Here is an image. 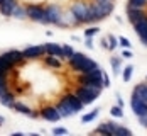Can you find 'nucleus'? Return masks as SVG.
<instances>
[{"label": "nucleus", "mask_w": 147, "mask_h": 136, "mask_svg": "<svg viewBox=\"0 0 147 136\" xmlns=\"http://www.w3.org/2000/svg\"><path fill=\"white\" fill-rule=\"evenodd\" d=\"M68 63H69V66L73 68L74 72H78V73H86L90 70H95V68L100 66L95 60H90L88 56H85L83 53H78V51H74L73 55L68 58Z\"/></svg>", "instance_id": "obj_1"}, {"label": "nucleus", "mask_w": 147, "mask_h": 136, "mask_svg": "<svg viewBox=\"0 0 147 136\" xmlns=\"http://www.w3.org/2000/svg\"><path fill=\"white\" fill-rule=\"evenodd\" d=\"M78 82H80V85H91V87L103 90V70H100V66H98V68L90 70L86 73H81Z\"/></svg>", "instance_id": "obj_2"}, {"label": "nucleus", "mask_w": 147, "mask_h": 136, "mask_svg": "<svg viewBox=\"0 0 147 136\" xmlns=\"http://www.w3.org/2000/svg\"><path fill=\"white\" fill-rule=\"evenodd\" d=\"M100 94H102L100 89L91 87V85H80V87L74 90V95H76L85 106H88V104H91V102H95V100L100 97Z\"/></svg>", "instance_id": "obj_3"}, {"label": "nucleus", "mask_w": 147, "mask_h": 136, "mask_svg": "<svg viewBox=\"0 0 147 136\" xmlns=\"http://www.w3.org/2000/svg\"><path fill=\"white\" fill-rule=\"evenodd\" d=\"M26 10H27V17L34 22H41V24H49L47 22V17H46V9L37 3V2H29L26 5Z\"/></svg>", "instance_id": "obj_4"}, {"label": "nucleus", "mask_w": 147, "mask_h": 136, "mask_svg": "<svg viewBox=\"0 0 147 136\" xmlns=\"http://www.w3.org/2000/svg\"><path fill=\"white\" fill-rule=\"evenodd\" d=\"M69 12L76 19V24H86V15H88V3L83 0H74L69 7Z\"/></svg>", "instance_id": "obj_5"}, {"label": "nucleus", "mask_w": 147, "mask_h": 136, "mask_svg": "<svg viewBox=\"0 0 147 136\" xmlns=\"http://www.w3.org/2000/svg\"><path fill=\"white\" fill-rule=\"evenodd\" d=\"M103 19H107V14L102 10V7L95 2V0H91L88 3V15H86V24H98L100 21Z\"/></svg>", "instance_id": "obj_6"}, {"label": "nucleus", "mask_w": 147, "mask_h": 136, "mask_svg": "<svg viewBox=\"0 0 147 136\" xmlns=\"http://www.w3.org/2000/svg\"><path fill=\"white\" fill-rule=\"evenodd\" d=\"M46 9V17H47V22L53 24V26H61V15H63V10L61 7L56 5V3H49Z\"/></svg>", "instance_id": "obj_7"}, {"label": "nucleus", "mask_w": 147, "mask_h": 136, "mask_svg": "<svg viewBox=\"0 0 147 136\" xmlns=\"http://www.w3.org/2000/svg\"><path fill=\"white\" fill-rule=\"evenodd\" d=\"M130 109H132V112L137 116V118H140V116H147V102H144L142 99H139L137 95H130Z\"/></svg>", "instance_id": "obj_8"}, {"label": "nucleus", "mask_w": 147, "mask_h": 136, "mask_svg": "<svg viewBox=\"0 0 147 136\" xmlns=\"http://www.w3.org/2000/svg\"><path fill=\"white\" fill-rule=\"evenodd\" d=\"M22 55L26 60H37L46 55L44 44H36V46H27L26 49H22Z\"/></svg>", "instance_id": "obj_9"}, {"label": "nucleus", "mask_w": 147, "mask_h": 136, "mask_svg": "<svg viewBox=\"0 0 147 136\" xmlns=\"http://www.w3.org/2000/svg\"><path fill=\"white\" fill-rule=\"evenodd\" d=\"M39 116H41L42 119H46V121H49V122H58L59 119H61L56 106H46L44 109H41Z\"/></svg>", "instance_id": "obj_10"}, {"label": "nucleus", "mask_w": 147, "mask_h": 136, "mask_svg": "<svg viewBox=\"0 0 147 136\" xmlns=\"http://www.w3.org/2000/svg\"><path fill=\"white\" fill-rule=\"evenodd\" d=\"M61 100H64L68 106L71 107V109L74 111V114H78V112L85 107V104H83V102L74 95V94H66V95H63V97H61Z\"/></svg>", "instance_id": "obj_11"}, {"label": "nucleus", "mask_w": 147, "mask_h": 136, "mask_svg": "<svg viewBox=\"0 0 147 136\" xmlns=\"http://www.w3.org/2000/svg\"><path fill=\"white\" fill-rule=\"evenodd\" d=\"M115 131H117V122L113 121H105L95 129V133H102L105 136H115Z\"/></svg>", "instance_id": "obj_12"}, {"label": "nucleus", "mask_w": 147, "mask_h": 136, "mask_svg": "<svg viewBox=\"0 0 147 136\" xmlns=\"http://www.w3.org/2000/svg\"><path fill=\"white\" fill-rule=\"evenodd\" d=\"M15 66H17V65H15L14 61L9 60L3 53L0 55V75H7V77H9V73L14 70Z\"/></svg>", "instance_id": "obj_13"}, {"label": "nucleus", "mask_w": 147, "mask_h": 136, "mask_svg": "<svg viewBox=\"0 0 147 136\" xmlns=\"http://www.w3.org/2000/svg\"><path fill=\"white\" fill-rule=\"evenodd\" d=\"M17 3H19V0H3L0 3V14L3 17H12V12L17 7Z\"/></svg>", "instance_id": "obj_14"}, {"label": "nucleus", "mask_w": 147, "mask_h": 136, "mask_svg": "<svg viewBox=\"0 0 147 136\" xmlns=\"http://www.w3.org/2000/svg\"><path fill=\"white\" fill-rule=\"evenodd\" d=\"M147 12L146 9H135V7H127V17L130 21V24H135L137 21H140L142 17H146Z\"/></svg>", "instance_id": "obj_15"}, {"label": "nucleus", "mask_w": 147, "mask_h": 136, "mask_svg": "<svg viewBox=\"0 0 147 136\" xmlns=\"http://www.w3.org/2000/svg\"><path fill=\"white\" fill-rule=\"evenodd\" d=\"M12 109H14L15 112H19V114H24V116H29V118H37V116H39V114H37V112H34V111H32L29 106H26V104H22V102H17V100L14 102Z\"/></svg>", "instance_id": "obj_16"}, {"label": "nucleus", "mask_w": 147, "mask_h": 136, "mask_svg": "<svg viewBox=\"0 0 147 136\" xmlns=\"http://www.w3.org/2000/svg\"><path fill=\"white\" fill-rule=\"evenodd\" d=\"M44 49H46V55H54V56H58L59 60H64L63 46H61V44H56V43H47V44H44Z\"/></svg>", "instance_id": "obj_17"}, {"label": "nucleus", "mask_w": 147, "mask_h": 136, "mask_svg": "<svg viewBox=\"0 0 147 136\" xmlns=\"http://www.w3.org/2000/svg\"><path fill=\"white\" fill-rule=\"evenodd\" d=\"M3 55H5L10 61H14L15 65H22V63L26 61L24 55H22V51H19V49H9V51H5Z\"/></svg>", "instance_id": "obj_18"}, {"label": "nucleus", "mask_w": 147, "mask_h": 136, "mask_svg": "<svg viewBox=\"0 0 147 136\" xmlns=\"http://www.w3.org/2000/svg\"><path fill=\"white\" fill-rule=\"evenodd\" d=\"M56 109H58V112H59L61 118H71V116H74V111L68 106L64 100H59L58 104H56Z\"/></svg>", "instance_id": "obj_19"}, {"label": "nucleus", "mask_w": 147, "mask_h": 136, "mask_svg": "<svg viewBox=\"0 0 147 136\" xmlns=\"http://www.w3.org/2000/svg\"><path fill=\"white\" fill-rule=\"evenodd\" d=\"M134 95H137L139 99H142L144 102H147V82H142V83H137L132 90Z\"/></svg>", "instance_id": "obj_20"}, {"label": "nucleus", "mask_w": 147, "mask_h": 136, "mask_svg": "<svg viewBox=\"0 0 147 136\" xmlns=\"http://www.w3.org/2000/svg\"><path fill=\"white\" fill-rule=\"evenodd\" d=\"M132 26H134V31L139 34V38L146 36V34H147V15H146V17H142L140 21H137V22L132 24Z\"/></svg>", "instance_id": "obj_21"}, {"label": "nucleus", "mask_w": 147, "mask_h": 136, "mask_svg": "<svg viewBox=\"0 0 147 136\" xmlns=\"http://www.w3.org/2000/svg\"><path fill=\"white\" fill-rule=\"evenodd\" d=\"M68 26H78L76 24V19L73 17V14L68 10V12H63L61 15V26L59 27H68Z\"/></svg>", "instance_id": "obj_22"}, {"label": "nucleus", "mask_w": 147, "mask_h": 136, "mask_svg": "<svg viewBox=\"0 0 147 136\" xmlns=\"http://www.w3.org/2000/svg\"><path fill=\"white\" fill-rule=\"evenodd\" d=\"M44 63L49 66V68H61L63 66V63L59 60L58 56H54V55H44Z\"/></svg>", "instance_id": "obj_23"}, {"label": "nucleus", "mask_w": 147, "mask_h": 136, "mask_svg": "<svg viewBox=\"0 0 147 136\" xmlns=\"http://www.w3.org/2000/svg\"><path fill=\"white\" fill-rule=\"evenodd\" d=\"M14 102H15V94L14 92H5L2 97H0V104L2 106H7V107H12L14 106Z\"/></svg>", "instance_id": "obj_24"}, {"label": "nucleus", "mask_w": 147, "mask_h": 136, "mask_svg": "<svg viewBox=\"0 0 147 136\" xmlns=\"http://www.w3.org/2000/svg\"><path fill=\"white\" fill-rule=\"evenodd\" d=\"M12 17H14V19H19V21H24V19H27V10H26V5H20V3H17V7H15L14 12H12Z\"/></svg>", "instance_id": "obj_25"}, {"label": "nucleus", "mask_w": 147, "mask_h": 136, "mask_svg": "<svg viewBox=\"0 0 147 136\" xmlns=\"http://www.w3.org/2000/svg\"><path fill=\"white\" fill-rule=\"evenodd\" d=\"M110 63H112L113 73H115V75H120V68H122V56H112V58H110Z\"/></svg>", "instance_id": "obj_26"}, {"label": "nucleus", "mask_w": 147, "mask_h": 136, "mask_svg": "<svg viewBox=\"0 0 147 136\" xmlns=\"http://www.w3.org/2000/svg\"><path fill=\"white\" fill-rule=\"evenodd\" d=\"M98 114H100V107H96V109L90 111L88 114H85V116L81 118V121L83 122H91V121H95V119L98 118Z\"/></svg>", "instance_id": "obj_27"}, {"label": "nucleus", "mask_w": 147, "mask_h": 136, "mask_svg": "<svg viewBox=\"0 0 147 136\" xmlns=\"http://www.w3.org/2000/svg\"><path fill=\"white\" fill-rule=\"evenodd\" d=\"M132 73H134V65H127V66H123V72H122V78H123V82H130Z\"/></svg>", "instance_id": "obj_28"}, {"label": "nucleus", "mask_w": 147, "mask_h": 136, "mask_svg": "<svg viewBox=\"0 0 147 136\" xmlns=\"http://www.w3.org/2000/svg\"><path fill=\"white\" fill-rule=\"evenodd\" d=\"M127 7H135V9H146L147 0H127Z\"/></svg>", "instance_id": "obj_29"}, {"label": "nucleus", "mask_w": 147, "mask_h": 136, "mask_svg": "<svg viewBox=\"0 0 147 136\" xmlns=\"http://www.w3.org/2000/svg\"><path fill=\"white\" fill-rule=\"evenodd\" d=\"M108 51H113L115 48L118 46V38H115L113 34H108Z\"/></svg>", "instance_id": "obj_30"}, {"label": "nucleus", "mask_w": 147, "mask_h": 136, "mask_svg": "<svg viewBox=\"0 0 147 136\" xmlns=\"http://www.w3.org/2000/svg\"><path fill=\"white\" fill-rule=\"evenodd\" d=\"M110 114L113 116V118H123L125 114H123V107H120V106H113L112 109H110Z\"/></svg>", "instance_id": "obj_31"}, {"label": "nucleus", "mask_w": 147, "mask_h": 136, "mask_svg": "<svg viewBox=\"0 0 147 136\" xmlns=\"http://www.w3.org/2000/svg\"><path fill=\"white\" fill-rule=\"evenodd\" d=\"M115 136H132V131L125 126H118L117 124V131H115Z\"/></svg>", "instance_id": "obj_32"}, {"label": "nucleus", "mask_w": 147, "mask_h": 136, "mask_svg": "<svg viewBox=\"0 0 147 136\" xmlns=\"http://www.w3.org/2000/svg\"><path fill=\"white\" fill-rule=\"evenodd\" d=\"M98 32H100V27H88V29H85V38H93Z\"/></svg>", "instance_id": "obj_33"}, {"label": "nucleus", "mask_w": 147, "mask_h": 136, "mask_svg": "<svg viewBox=\"0 0 147 136\" xmlns=\"http://www.w3.org/2000/svg\"><path fill=\"white\" fill-rule=\"evenodd\" d=\"M73 53H74V49L69 44H64V46H63V55H64V60H68Z\"/></svg>", "instance_id": "obj_34"}, {"label": "nucleus", "mask_w": 147, "mask_h": 136, "mask_svg": "<svg viewBox=\"0 0 147 136\" xmlns=\"http://www.w3.org/2000/svg\"><path fill=\"white\" fill-rule=\"evenodd\" d=\"M118 44L122 46V48H130V41H129V38L120 36V38H118Z\"/></svg>", "instance_id": "obj_35"}, {"label": "nucleus", "mask_w": 147, "mask_h": 136, "mask_svg": "<svg viewBox=\"0 0 147 136\" xmlns=\"http://www.w3.org/2000/svg\"><path fill=\"white\" fill-rule=\"evenodd\" d=\"M134 55H132V51H130V48H123L122 49V58L123 60H130Z\"/></svg>", "instance_id": "obj_36"}, {"label": "nucleus", "mask_w": 147, "mask_h": 136, "mask_svg": "<svg viewBox=\"0 0 147 136\" xmlns=\"http://www.w3.org/2000/svg\"><path fill=\"white\" fill-rule=\"evenodd\" d=\"M53 135H56V136L68 135V129H66V128H54V129H53Z\"/></svg>", "instance_id": "obj_37"}, {"label": "nucleus", "mask_w": 147, "mask_h": 136, "mask_svg": "<svg viewBox=\"0 0 147 136\" xmlns=\"http://www.w3.org/2000/svg\"><path fill=\"white\" fill-rule=\"evenodd\" d=\"M110 83H112V82H110V77L103 72V87H110Z\"/></svg>", "instance_id": "obj_38"}, {"label": "nucleus", "mask_w": 147, "mask_h": 136, "mask_svg": "<svg viewBox=\"0 0 147 136\" xmlns=\"http://www.w3.org/2000/svg\"><path fill=\"white\" fill-rule=\"evenodd\" d=\"M85 46H86L88 49H93V48H95V44H93V39H91V38H86V41H85Z\"/></svg>", "instance_id": "obj_39"}, {"label": "nucleus", "mask_w": 147, "mask_h": 136, "mask_svg": "<svg viewBox=\"0 0 147 136\" xmlns=\"http://www.w3.org/2000/svg\"><path fill=\"white\" fill-rule=\"evenodd\" d=\"M5 92H9V87H7V83H2V85H0V97H2Z\"/></svg>", "instance_id": "obj_40"}, {"label": "nucleus", "mask_w": 147, "mask_h": 136, "mask_svg": "<svg viewBox=\"0 0 147 136\" xmlns=\"http://www.w3.org/2000/svg\"><path fill=\"white\" fill-rule=\"evenodd\" d=\"M139 122H140V126L147 128V116H140V118H139Z\"/></svg>", "instance_id": "obj_41"}, {"label": "nucleus", "mask_w": 147, "mask_h": 136, "mask_svg": "<svg viewBox=\"0 0 147 136\" xmlns=\"http://www.w3.org/2000/svg\"><path fill=\"white\" fill-rule=\"evenodd\" d=\"M2 83H9V78H7V75H0V85Z\"/></svg>", "instance_id": "obj_42"}, {"label": "nucleus", "mask_w": 147, "mask_h": 136, "mask_svg": "<svg viewBox=\"0 0 147 136\" xmlns=\"http://www.w3.org/2000/svg\"><path fill=\"white\" fill-rule=\"evenodd\" d=\"M117 106L123 107V99H122V97H120V95H117Z\"/></svg>", "instance_id": "obj_43"}, {"label": "nucleus", "mask_w": 147, "mask_h": 136, "mask_svg": "<svg viewBox=\"0 0 147 136\" xmlns=\"http://www.w3.org/2000/svg\"><path fill=\"white\" fill-rule=\"evenodd\" d=\"M140 41H142V44H144V46H147V34H146V36H142V38H140Z\"/></svg>", "instance_id": "obj_44"}, {"label": "nucleus", "mask_w": 147, "mask_h": 136, "mask_svg": "<svg viewBox=\"0 0 147 136\" xmlns=\"http://www.w3.org/2000/svg\"><path fill=\"white\" fill-rule=\"evenodd\" d=\"M3 121H5V118H3V116H0V124H3Z\"/></svg>", "instance_id": "obj_45"}, {"label": "nucleus", "mask_w": 147, "mask_h": 136, "mask_svg": "<svg viewBox=\"0 0 147 136\" xmlns=\"http://www.w3.org/2000/svg\"><path fill=\"white\" fill-rule=\"evenodd\" d=\"M2 2H3V0H0V3H2Z\"/></svg>", "instance_id": "obj_46"}, {"label": "nucleus", "mask_w": 147, "mask_h": 136, "mask_svg": "<svg viewBox=\"0 0 147 136\" xmlns=\"http://www.w3.org/2000/svg\"><path fill=\"white\" fill-rule=\"evenodd\" d=\"M146 78H147V77H146Z\"/></svg>", "instance_id": "obj_47"}]
</instances>
